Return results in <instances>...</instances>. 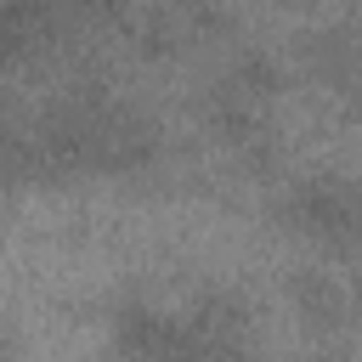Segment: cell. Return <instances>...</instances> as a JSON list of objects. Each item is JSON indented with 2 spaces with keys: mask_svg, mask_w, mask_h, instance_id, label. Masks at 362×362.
Returning a JSON list of instances; mask_svg holds the SVG:
<instances>
[{
  "mask_svg": "<svg viewBox=\"0 0 362 362\" xmlns=\"http://www.w3.org/2000/svg\"><path fill=\"white\" fill-rule=\"evenodd\" d=\"M288 300H294V311H300L317 334H334V328L351 322V288L334 283V277L317 272V266H305V272L288 277Z\"/></svg>",
  "mask_w": 362,
  "mask_h": 362,
  "instance_id": "obj_5",
  "label": "cell"
},
{
  "mask_svg": "<svg viewBox=\"0 0 362 362\" xmlns=\"http://www.w3.org/2000/svg\"><path fill=\"white\" fill-rule=\"evenodd\" d=\"M113 362H204L187 322L175 311H158L147 300H130L113 311V334H107Z\"/></svg>",
  "mask_w": 362,
  "mask_h": 362,
  "instance_id": "obj_2",
  "label": "cell"
},
{
  "mask_svg": "<svg viewBox=\"0 0 362 362\" xmlns=\"http://www.w3.org/2000/svg\"><path fill=\"white\" fill-rule=\"evenodd\" d=\"M57 17L45 0H0V68H28L51 51Z\"/></svg>",
  "mask_w": 362,
  "mask_h": 362,
  "instance_id": "obj_4",
  "label": "cell"
},
{
  "mask_svg": "<svg viewBox=\"0 0 362 362\" xmlns=\"http://www.w3.org/2000/svg\"><path fill=\"white\" fill-rule=\"evenodd\" d=\"M68 6H74V11H85V17H113L124 0H68Z\"/></svg>",
  "mask_w": 362,
  "mask_h": 362,
  "instance_id": "obj_7",
  "label": "cell"
},
{
  "mask_svg": "<svg viewBox=\"0 0 362 362\" xmlns=\"http://www.w3.org/2000/svg\"><path fill=\"white\" fill-rule=\"evenodd\" d=\"M277 221L294 238H305L328 255H345L362 243V187H351L345 175H300L283 187Z\"/></svg>",
  "mask_w": 362,
  "mask_h": 362,
  "instance_id": "obj_1",
  "label": "cell"
},
{
  "mask_svg": "<svg viewBox=\"0 0 362 362\" xmlns=\"http://www.w3.org/2000/svg\"><path fill=\"white\" fill-rule=\"evenodd\" d=\"M158 158V130L147 113L119 107L107 96H96V119H90V175H141Z\"/></svg>",
  "mask_w": 362,
  "mask_h": 362,
  "instance_id": "obj_3",
  "label": "cell"
},
{
  "mask_svg": "<svg viewBox=\"0 0 362 362\" xmlns=\"http://www.w3.org/2000/svg\"><path fill=\"white\" fill-rule=\"evenodd\" d=\"M317 362H339V356H317Z\"/></svg>",
  "mask_w": 362,
  "mask_h": 362,
  "instance_id": "obj_9",
  "label": "cell"
},
{
  "mask_svg": "<svg viewBox=\"0 0 362 362\" xmlns=\"http://www.w3.org/2000/svg\"><path fill=\"white\" fill-rule=\"evenodd\" d=\"M351 317H362V272H356V283H351Z\"/></svg>",
  "mask_w": 362,
  "mask_h": 362,
  "instance_id": "obj_8",
  "label": "cell"
},
{
  "mask_svg": "<svg viewBox=\"0 0 362 362\" xmlns=\"http://www.w3.org/2000/svg\"><path fill=\"white\" fill-rule=\"evenodd\" d=\"M17 351H23V334H17V322L0 311V362H17Z\"/></svg>",
  "mask_w": 362,
  "mask_h": 362,
  "instance_id": "obj_6",
  "label": "cell"
}]
</instances>
